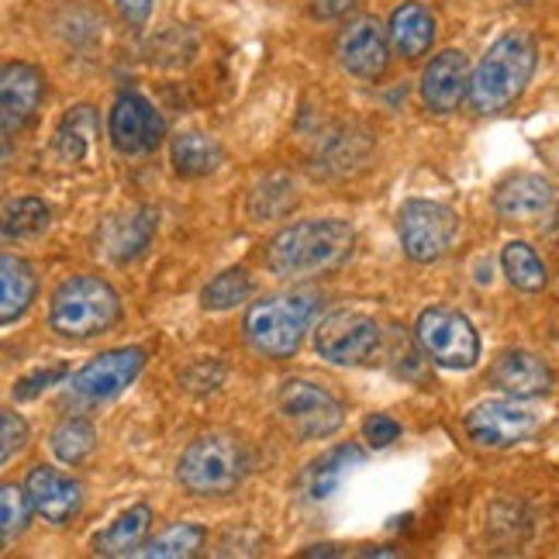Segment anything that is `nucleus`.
Returning <instances> with one entry per match:
<instances>
[{"instance_id": "1", "label": "nucleus", "mask_w": 559, "mask_h": 559, "mask_svg": "<svg viewBox=\"0 0 559 559\" xmlns=\"http://www.w3.org/2000/svg\"><path fill=\"white\" fill-rule=\"evenodd\" d=\"M356 249V228L342 218H308L276 231L266 246V266L280 280H308L332 273Z\"/></svg>"}, {"instance_id": "2", "label": "nucleus", "mask_w": 559, "mask_h": 559, "mask_svg": "<svg viewBox=\"0 0 559 559\" xmlns=\"http://www.w3.org/2000/svg\"><path fill=\"white\" fill-rule=\"evenodd\" d=\"M535 62H539V49L525 32L501 35L469 73V107L480 115H498L511 107L525 94Z\"/></svg>"}, {"instance_id": "3", "label": "nucleus", "mask_w": 559, "mask_h": 559, "mask_svg": "<svg viewBox=\"0 0 559 559\" xmlns=\"http://www.w3.org/2000/svg\"><path fill=\"white\" fill-rule=\"evenodd\" d=\"M321 308V294L314 287H294V290H280L246 311V342L270 359H287L300 349L311 321L318 318Z\"/></svg>"}, {"instance_id": "4", "label": "nucleus", "mask_w": 559, "mask_h": 559, "mask_svg": "<svg viewBox=\"0 0 559 559\" xmlns=\"http://www.w3.org/2000/svg\"><path fill=\"white\" fill-rule=\"evenodd\" d=\"M121 300L115 287L100 276H70L52 294L49 321L67 338H94L118 325Z\"/></svg>"}, {"instance_id": "5", "label": "nucleus", "mask_w": 559, "mask_h": 559, "mask_svg": "<svg viewBox=\"0 0 559 559\" xmlns=\"http://www.w3.org/2000/svg\"><path fill=\"white\" fill-rule=\"evenodd\" d=\"M249 453L235 436H201L193 439L177 463V480L198 498H225L246 480Z\"/></svg>"}, {"instance_id": "6", "label": "nucleus", "mask_w": 559, "mask_h": 559, "mask_svg": "<svg viewBox=\"0 0 559 559\" xmlns=\"http://www.w3.org/2000/svg\"><path fill=\"white\" fill-rule=\"evenodd\" d=\"M415 338L421 353L445 370H473L480 359V335L473 321L453 308H428L421 311Z\"/></svg>"}, {"instance_id": "7", "label": "nucleus", "mask_w": 559, "mask_h": 559, "mask_svg": "<svg viewBox=\"0 0 559 559\" xmlns=\"http://www.w3.org/2000/svg\"><path fill=\"white\" fill-rule=\"evenodd\" d=\"M314 349L335 367H370L383 349V329L362 311H332L314 329Z\"/></svg>"}, {"instance_id": "8", "label": "nucleus", "mask_w": 559, "mask_h": 559, "mask_svg": "<svg viewBox=\"0 0 559 559\" xmlns=\"http://www.w3.org/2000/svg\"><path fill=\"white\" fill-rule=\"evenodd\" d=\"M280 418L287 428L305 442L329 439L335 436L342 421H346V407L329 391V386L311 383V380H287L276 394Z\"/></svg>"}, {"instance_id": "9", "label": "nucleus", "mask_w": 559, "mask_h": 559, "mask_svg": "<svg viewBox=\"0 0 559 559\" xmlns=\"http://www.w3.org/2000/svg\"><path fill=\"white\" fill-rule=\"evenodd\" d=\"M397 231L407 260L415 263H436L456 242L460 218L453 207L436 201H404L397 211Z\"/></svg>"}, {"instance_id": "10", "label": "nucleus", "mask_w": 559, "mask_h": 559, "mask_svg": "<svg viewBox=\"0 0 559 559\" xmlns=\"http://www.w3.org/2000/svg\"><path fill=\"white\" fill-rule=\"evenodd\" d=\"M466 436L484 449H508L532 439L543 428V415L525 397L480 401L466 412Z\"/></svg>"}, {"instance_id": "11", "label": "nucleus", "mask_w": 559, "mask_h": 559, "mask_svg": "<svg viewBox=\"0 0 559 559\" xmlns=\"http://www.w3.org/2000/svg\"><path fill=\"white\" fill-rule=\"evenodd\" d=\"M107 135L121 156H145L159 148L166 121L142 94H121L111 107V118H107Z\"/></svg>"}, {"instance_id": "12", "label": "nucleus", "mask_w": 559, "mask_h": 559, "mask_svg": "<svg viewBox=\"0 0 559 559\" xmlns=\"http://www.w3.org/2000/svg\"><path fill=\"white\" fill-rule=\"evenodd\" d=\"M142 367H145V353L139 346H132V349H111V353L91 359L80 373H73L70 394L76 401H87V404L111 401L142 373Z\"/></svg>"}, {"instance_id": "13", "label": "nucleus", "mask_w": 559, "mask_h": 559, "mask_svg": "<svg viewBox=\"0 0 559 559\" xmlns=\"http://www.w3.org/2000/svg\"><path fill=\"white\" fill-rule=\"evenodd\" d=\"M391 35H383L380 21L373 17H356L346 28L338 32L335 56L342 62V70L353 73L356 80H377L386 70L391 59Z\"/></svg>"}, {"instance_id": "14", "label": "nucleus", "mask_w": 559, "mask_h": 559, "mask_svg": "<svg viewBox=\"0 0 559 559\" xmlns=\"http://www.w3.org/2000/svg\"><path fill=\"white\" fill-rule=\"evenodd\" d=\"M469 97V70H466V56L456 49L439 52L421 73V100L428 104V111L449 115Z\"/></svg>"}, {"instance_id": "15", "label": "nucleus", "mask_w": 559, "mask_h": 559, "mask_svg": "<svg viewBox=\"0 0 559 559\" xmlns=\"http://www.w3.org/2000/svg\"><path fill=\"white\" fill-rule=\"evenodd\" d=\"M556 207V187L539 174H514L493 190V211L508 222H535Z\"/></svg>"}, {"instance_id": "16", "label": "nucleus", "mask_w": 559, "mask_h": 559, "mask_svg": "<svg viewBox=\"0 0 559 559\" xmlns=\"http://www.w3.org/2000/svg\"><path fill=\"white\" fill-rule=\"evenodd\" d=\"M41 91H46L41 73L35 67H28V62H11V67L4 70V80H0V118H4V139L8 142L38 111Z\"/></svg>"}, {"instance_id": "17", "label": "nucleus", "mask_w": 559, "mask_h": 559, "mask_svg": "<svg viewBox=\"0 0 559 559\" xmlns=\"http://www.w3.org/2000/svg\"><path fill=\"white\" fill-rule=\"evenodd\" d=\"M25 487H28L35 514H41V519L52 522V525H67L80 511L83 487L73 477H67V473L52 469V466H35L28 473Z\"/></svg>"}, {"instance_id": "18", "label": "nucleus", "mask_w": 559, "mask_h": 559, "mask_svg": "<svg viewBox=\"0 0 559 559\" xmlns=\"http://www.w3.org/2000/svg\"><path fill=\"white\" fill-rule=\"evenodd\" d=\"M490 383L504 391L508 397H543L552 391V370L539 356H532L525 349H508L493 359L490 367Z\"/></svg>"}, {"instance_id": "19", "label": "nucleus", "mask_w": 559, "mask_h": 559, "mask_svg": "<svg viewBox=\"0 0 559 559\" xmlns=\"http://www.w3.org/2000/svg\"><path fill=\"white\" fill-rule=\"evenodd\" d=\"M386 35H391L394 52H401L404 59H418L432 49L436 38V17L421 4H401L391 14V25H386Z\"/></svg>"}, {"instance_id": "20", "label": "nucleus", "mask_w": 559, "mask_h": 559, "mask_svg": "<svg viewBox=\"0 0 559 559\" xmlns=\"http://www.w3.org/2000/svg\"><path fill=\"white\" fill-rule=\"evenodd\" d=\"M148 525H153V508H148V504L128 508L124 514H118V519L97 535L94 552L97 556H132L142 546Z\"/></svg>"}, {"instance_id": "21", "label": "nucleus", "mask_w": 559, "mask_h": 559, "mask_svg": "<svg viewBox=\"0 0 559 559\" xmlns=\"http://www.w3.org/2000/svg\"><path fill=\"white\" fill-rule=\"evenodd\" d=\"M169 159H174V169H177L180 177L198 180V177L214 174V169L222 166L225 153H222V145L214 142L211 135H204V132H183V135L174 139V145H169Z\"/></svg>"}, {"instance_id": "22", "label": "nucleus", "mask_w": 559, "mask_h": 559, "mask_svg": "<svg viewBox=\"0 0 559 559\" xmlns=\"http://www.w3.org/2000/svg\"><path fill=\"white\" fill-rule=\"evenodd\" d=\"M35 290H38V280L32 266L25 260L4 255V263H0V318H4V325H11V321H17L32 308Z\"/></svg>"}, {"instance_id": "23", "label": "nucleus", "mask_w": 559, "mask_h": 559, "mask_svg": "<svg viewBox=\"0 0 559 559\" xmlns=\"http://www.w3.org/2000/svg\"><path fill=\"white\" fill-rule=\"evenodd\" d=\"M362 463L359 445H335L329 456H321L311 469H308V498L311 501H325L342 487V480Z\"/></svg>"}, {"instance_id": "24", "label": "nucleus", "mask_w": 559, "mask_h": 559, "mask_svg": "<svg viewBox=\"0 0 559 559\" xmlns=\"http://www.w3.org/2000/svg\"><path fill=\"white\" fill-rule=\"evenodd\" d=\"M94 135H97V115L91 104H80L62 118L59 132H56V156L62 163H80L87 159V153L94 148Z\"/></svg>"}, {"instance_id": "25", "label": "nucleus", "mask_w": 559, "mask_h": 559, "mask_svg": "<svg viewBox=\"0 0 559 559\" xmlns=\"http://www.w3.org/2000/svg\"><path fill=\"white\" fill-rule=\"evenodd\" d=\"M156 222H159L156 211H139L132 218L111 222V228H107V252H111L118 263L135 260V255L148 246V239H153Z\"/></svg>"}, {"instance_id": "26", "label": "nucleus", "mask_w": 559, "mask_h": 559, "mask_svg": "<svg viewBox=\"0 0 559 559\" xmlns=\"http://www.w3.org/2000/svg\"><path fill=\"white\" fill-rule=\"evenodd\" d=\"M501 270L508 276L511 287H519L525 294H535L546 287V263L539 260V252L525 242H508L501 252Z\"/></svg>"}, {"instance_id": "27", "label": "nucleus", "mask_w": 559, "mask_h": 559, "mask_svg": "<svg viewBox=\"0 0 559 559\" xmlns=\"http://www.w3.org/2000/svg\"><path fill=\"white\" fill-rule=\"evenodd\" d=\"M94 445H97V432L87 418H67L52 432V453L59 463L76 466L94 453Z\"/></svg>"}, {"instance_id": "28", "label": "nucleus", "mask_w": 559, "mask_h": 559, "mask_svg": "<svg viewBox=\"0 0 559 559\" xmlns=\"http://www.w3.org/2000/svg\"><path fill=\"white\" fill-rule=\"evenodd\" d=\"M207 532L201 525H177L169 528L159 539L139 546L132 556H145V559H183V556H198V549H204Z\"/></svg>"}, {"instance_id": "29", "label": "nucleus", "mask_w": 559, "mask_h": 559, "mask_svg": "<svg viewBox=\"0 0 559 559\" xmlns=\"http://www.w3.org/2000/svg\"><path fill=\"white\" fill-rule=\"evenodd\" d=\"M49 228V207L38 198H17L4 207V239H35Z\"/></svg>"}, {"instance_id": "30", "label": "nucleus", "mask_w": 559, "mask_h": 559, "mask_svg": "<svg viewBox=\"0 0 559 559\" xmlns=\"http://www.w3.org/2000/svg\"><path fill=\"white\" fill-rule=\"evenodd\" d=\"M252 294V280H249V273L242 270V266H231V270H225V273H218L211 280V284L204 287V294H201V305L207 308V311H228V308H235V305H242V300Z\"/></svg>"}, {"instance_id": "31", "label": "nucleus", "mask_w": 559, "mask_h": 559, "mask_svg": "<svg viewBox=\"0 0 559 559\" xmlns=\"http://www.w3.org/2000/svg\"><path fill=\"white\" fill-rule=\"evenodd\" d=\"M32 511L35 508L28 498V487L4 484V490H0V532H4V543H14L28 528Z\"/></svg>"}, {"instance_id": "32", "label": "nucleus", "mask_w": 559, "mask_h": 559, "mask_svg": "<svg viewBox=\"0 0 559 559\" xmlns=\"http://www.w3.org/2000/svg\"><path fill=\"white\" fill-rule=\"evenodd\" d=\"M62 377H67V367H62V362H52V367H41V370L28 373L25 380H17L14 397H17V401H32V397H38L41 391H49L52 383H59Z\"/></svg>"}, {"instance_id": "33", "label": "nucleus", "mask_w": 559, "mask_h": 559, "mask_svg": "<svg viewBox=\"0 0 559 559\" xmlns=\"http://www.w3.org/2000/svg\"><path fill=\"white\" fill-rule=\"evenodd\" d=\"M0 428H4V445H0V460H14V453H21L28 442V421L14 415V412H4L0 415Z\"/></svg>"}, {"instance_id": "34", "label": "nucleus", "mask_w": 559, "mask_h": 559, "mask_svg": "<svg viewBox=\"0 0 559 559\" xmlns=\"http://www.w3.org/2000/svg\"><path fill=\"white\" fill-rule=\"evenodd\" d=\"M362 439H367L373 449H386L394 439H401V425L386 415H370L362 421Z\"/></svg>"}, {"instance_id": "35", "label": "nucleus", "mask_w": 559, "mask_h": 559, "mask_svg": "<svg viewBox=\"0 0 559 559\" xmlns=\"http://www.w3.org/2000/svg\"><path fill=\"white\" fill-rule=\"evenodd\" d=\"M311 4V14L321 17V21H335L342 14H349L356 8V0H308Z\"/></svg>"}, {"instance_id": "36", "label": "nucleus", "mask_w": 559, "mask_h": 559, "mask_svg": "<svg viewBox=\"0 0 559 559\" xmlns=\"http://www.w3.org/2000/svg\"><path fill=\"white\" fill-rule=\"evenodd\" d=\"M115 8H118V14L128 21V25H145V17H148V11H153V0H115Z\"/></svg>"}, {"instance_id": "37", "label": "nucleus", "mask_w": 559, "mask_h": 559, "mask_svg": "<svg viewBox=\"0 0 559 559\" xmlns=\"http://www.w3.org/2000/svg\"><path fill=\"white\" fill-rule=\"evenodd\" d=\"M522 4H532V0H522Z\"/></svg>"}]
</instances>
